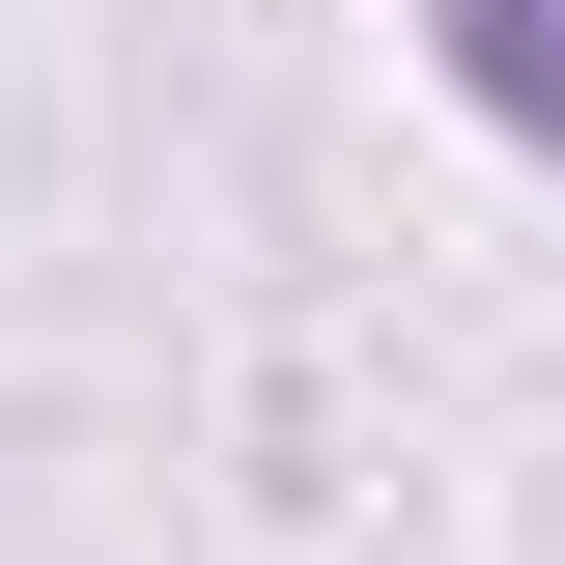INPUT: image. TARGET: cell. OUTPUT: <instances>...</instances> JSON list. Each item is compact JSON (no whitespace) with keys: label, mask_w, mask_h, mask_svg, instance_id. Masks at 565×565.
<instances>
[{"label":"cell","mask_w":565,"mask_h":565,"mask_svg":"<svg viewBox=\"0 0 565 565\" xmlns=\"http://www.w3.org/2000/svg\"><path fill=\"white\" fill-rule=\"evenodd\" d=\"M424 29H452V85H481L509 141H565V0H424Z\"/></svg>","instance_id":"6da1fadb"}]
</instances>
